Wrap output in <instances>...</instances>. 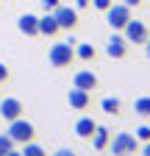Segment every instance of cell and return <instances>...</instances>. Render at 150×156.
Returning <instances> with one entry per match:
<instances>
[{
  "mask_svg": "<svg viewBox=\"0 0 150 156\" xmlns=\"http://www.w3.org/2000/svg\"><path fill=\"white\" fill-rule=\"evenodd\" d=\"M97 84H100V78H97V73H92V70H78V73H75V78H72V87L86 89V92H92Z\"/></svg>",
  "mask_w": 150,
  "mask_h": 156,
  "instance_id": "obj_10",
  "label": "cell"
},
{
  "mask_svg": "<svg viewBox=\"0 0 150 156\" xmlns=\"http://www.w3.org/2000/svg\"><path fill=\"white\" fill-rule=\"evenodd\" d=\"M100 109L106 112V114H120L122 112V103H120V98H103V101H100Z\"/></svg>",
  "mask_w": 150,
  "mask_h": 156,
  "instance_id": "obj_17",
  "label": "cell"
},
{
  "mask_svg": "<svg viewBox=\"0 0 150 156\" xmlns=\"http://www.w3.org/2000/svg\"><path fill=\"white\" fill-rule=\"evenodd\" d=\"M17 28H20V34H25V36H39V17L36 14H22L20 20H17Z\"/></svg>",
  "mask_w": 150,
  "mask_h": 156,
  "instance_id": "obj_11",
  "label": "cell"
},
{
  "mask_svg": "<svg viewBox=\"0 0 150 156\" xmlns=\"http://www.w3.org/2000/svg\"><path fill=\"white\" fill-rule=\"evenodd\" d=\"M147 25L142 23V20H134L131 17L128 23H125V28H122V36L128 39V45H145V39H147Z\"/></svg>",
  "mask_w": 150,
  "mask_h": 156,
  "instance_id": "obj_6",
  "label": "cell"
},
{
  "mask_svg": "<svg viewBox=\"0 0 150 156\" xmlns=\"http://www.w3.org/2000/svg\"><path fill=\"white\" fill-rule=\"evenodd\" d=\"M136 140L139 142H150V126H139L136 128Z\"/></svg>",
  "mask_w": 150,
  "mask_h": 156,
  "instance_id": "obj_20",
  "label": "cell"
},
{
  "mask_svg": "<svg viewBox=\"0 0 150 156\" xmlns=\"http://www.w3.org/2000/svg\"><path fill=\"white\" fill-rule=\"evenodd\" d=\"M134 112L139 117H145V120H150V95H139L134 101Z\"/></svg>",
  "mask_w": 150,
  "mask_h": 156,
  "instance_id": "obj_16",
  "label": "cell"
},
{
  "mask_svg": "<svg viewBox=\"0 0 150 156\" xmlns=\"http://www.w3.org/2000/svg\"><path fill=\"white\" fill-rule=\"evenodd\" d=\"M9 151H14V140L9 134H0V156H6Z\"/></svg>",
  "mask_w": 150,
  "mask_h": 156,
  "instance_id": "obj_19",
  "label": "cell"
},
{
  "mask_svg": "<svg viewBox=\"0 0 150 156\" xmlns=\"http://www.w3.org/2000/svg\"><path fill=\"white\" fill-rule=\"evenodd\" d=\"M53 17H56V23H59L61 31H75L81 23V17H78V9H72V6H56L53 9Z\"/></svg>",
  "mask_w": 150,
  "mask_h": 156,
  "instance_id": "obj_4",
  "label": "cell"
},
{
  "mask_svg": "<svg viewBox=\"0 0 150 156\" xmlns=\"http://www.w3.org/2000/svg\"><path fill=\"white\" fill-rule=\"evenodd\" d=\"M67 103H70V109H78V112H84V109H89V103H92V92L72 87V89L67 92Z\"/></svg>",
  "mask_w": 150,
  "mask_h": 156,
  "instance_id": "obj_9",
  "label": "cell"
},
{
  "mask_svg": "<svg viewBox=\"0 0 150 156\" xmlns=\"http://www.w3.org/2000/svg\"><path fill=\"white\" fill-rule=\"evenodd\" d=\"M22 112H25V106H22L20 98H3V103H0V117H3L6 123L22 117Z\"/></svg>",
  "mask_w": 150,
  "mask_h": 156,
  "instance_id": "obj_8",
  "label": "cell"
},
{
  "mask_svg": "<svg viewBox=\"0 0 150 156\" xmlns=\"http://www.w3.org/2000/svg\"><path fill=\"white\" fill-rule=\"evenodd\" d=\"M128 39L122 36V31H114L108 39H106V56L108 58H125L128 56Z\"/></svg>",
  "mask_w": 150,
  "mask_h": 156,
  "instance_id": "obj_7",
  "label": "cell"
},
{
  "mask_svg": "<svg viewBox=\"0 0 150 156\" xmlns=\"http://www.w3.org/2000/svg\"><path fill=\"white\" fill-rule=\"evenodd\" d=\"M9 75H11V73H9V67L0 62V84H6V81H9Z\"/></svg>",
  "mask_w": 150,
  "mask_h": 156,
  "instance_id": "obj_22",
  "label": "cell"
},
{
  "mask_svg": "<svg viewBox=\"0 0 150 156\" xmlns=\"http://www.w3.org/2000/svg\"><path fill=\"white\" fill-rule=\"evenodd\" d=\"M53 156H75V151H70V148H61V151H56Z\"/></svg>",
  "mask_w": 150,
  "mask_h": 156,
  "instance_id": "obj_24",
  "label": "cell"
},
{
  "mask_svg": "<svg viewBox=\"0 0 150 156\" xmlns=\"http://www.w3.org/2000/svg\"><path fill=\"white\" fill-rule=\"evenodd\" d=\"M108 140H111V128H106V126H95V131H92V136H89V142H92L95 151H106Z\"/></svg>",
  "mask_w": 150,
  "mask_h": 156,
  "instance_id": "obj_12",
  "label": "cell"
},
{
  "mask_svg": "<svg viewBox=\"0 0 150 156\" xmlns=\"http://www.w3.org/2000/svg\"><path fill=\"white\" fill-rule=\"evenodd\" d=\"M114 0H92V9H97V11H106Z\"/></svg>",
  "mask_w": 150,
  "mask_h": 156,
  "instance_id": "obj_21",
  "label": "cell"
},
{
  "mask_svg": "<svg viewBox=\"0 0 150 156\" xmlns=\"http://www.w3.org/2000/svg\"><path fill=\"white\" fill-rule=\"evenodd\" d=\"M142 48H145V53H147V58H150V34H147V39H145V45H142Z\"/></svg>",
  "mask_w": 150,
  "mask_h": 156,
  "instance_id": "obj_27",
  "label": "cell"
},
{
  "mask_svg": "<svg viewBox=\"0 0 150 156\" xmlns=\"http://www.w3.org/2000/svg\"><path fill=\"white\" fill-rule=\"evenodd\" d=\"M142 156H150V142H142Z\"/></svg>",
  "mask_w": 150,
  "mask_h": 156,
  "instance_id": "obj_28",
  "label": "cell"
},
{
  "mask_svg": "<svg viewBox=\"0 0 150 156\" xmlns=\"http://www.w3.org/2000/svg\"><path fill=\"white\" fill-rule=\"evenodd\" d=\"M103 14H106V23L111 25V31H122L125 23L131 20V9H128L125 3H120V6H117V3H111Z\"/></svg>",
  "mask_w": 150,
  "mask_h": 156,
  "instance_id": "obj_5",
  "label": "cell"
},
{
  "mask_svg": "<svg viewBox=\"0 0 150 156\" xmlns=\"http://www.w3.org/2000/svg\"><path fill=\"white\" fill-rule=\"evenodd\" d=\"M122 3H125L128 9H139V6H142V0H122Z\"/></svg>",
  "mask_w": 150,
  "mask_h": 156,
  "instance_id": "obj_25",
  "label": "cell"
},
{
  "mask_svg": "<svg viewBox=\"0 0 150 156\" xmlns=\"http://www.w3.org/2000/svg\"><path fill=\"white\" fill-rule=\"evenodd\" d=\"M22 156H47V151L31 140V142H25V145H22Z\"/></svg>",
  "mask_w": 150,
  "mask_h": 156,
  "instance_id": "obj_18",
  "label": "cell"
},
{
  "mask_svg": "<svg viewBox=\"0 0 150 156\" xmlns=\"http://www.w3.org/2000/svg\"><path fill=\"white\" fill-rule=\"evenodd\" d=\"M106 151H111L114 156H134L139 151V140L131 131H120V134H114L108 140V148Z\"/></svg>",
  "mask_w": 150,
  "mask_h": 156,
  "instance_id": "obj_2",
  "label": "cell"
},
{
  "mask_svg": "<svg viewBox=\"0 0 150 156\" xmlns=\"http://www.w3.org/2000/svg\"><path fill=\"white\" fill-rule=\"evenodd\" d=\"M97 58V48L92 42H78L75 45V62H95Z\"/></svg>",
  "mask_w": 150,
  "mask_h": 156,
  "instance_id": "obj_14",
  "label": "cell"
},
{
  "mask_svg": "<svg viewBox=\"0 0 150 156\" xmlns=\"http://www.w3.org/2000/svg\"><path fill=\"white\" fill-rule=\"evenodd\" d=\"M47 62L56 70H64V67L75 64V39L70 36L67 42H53L50 50H47Z\"/></svg>",
  "mask_w": 150,
  "mask_h": 156,
  "instance_id": "obj_1",
  "label": "cell"
},
{
  "mask_svg": "<svg viewBox=\"0 0 150 156\" xmlns=\"http://www.w3.org/2000/svg\"><path fill=\"white\" fill-rule=\"evenodd\" d=\"M61 28H59V23H56V17H53V11H47L45 17H39V34L42 36H56Z\"/></svg>",
  "mask_w": 150,
  "mask_h": 156,
  "instance_id": "obj_15",
  "label": "cell"
},
{
  "mask_svg": "<svg viewBox=\"0 0 150 156\" xmlns=\"http://www.w3.org/2000/svg\"><path fill=\"white\" fill-rule=\"evenodd\" d=\"M6 134L14 140V145H25V142H31L33 136H36V128H33V123L25 120V117H17V120L9 123V131Z\"/></svg>",
  "mask_w": 150,
  "mask_h": 156,
  "instance_id": "obj_3",
  "label": "cell"
},
{
  "mask_svg": "<svg viewBox=\"0 0 150 156\" xmlns=\"http://www.w3.org/2000/svg\"><path fill=\"white\" fill-rule=\"evenodd\" d=\"M39 3H42V9H45V11H53L56 6H59V0H39Z\"/></svg>",
  "mask_w": 150,
  "mask_h": 156,
  "instance_id": "obj_23",
  "label": "cell"
},
{
  "mask_svg": "<svg viewBox=\"0 0 150 156\" xmlns=\"http://www.w3.org/2000/svg\"><path fill=\"white\" fill-rule=\"evenodd\" d=\"M75 6L78 9H92V0H75Z\"/></svg>",
  "mask_w": 150,
  "mask_h": 156,
  "instance_id": "obj_26",
  "label": "cell"
},
{
  "mask_svg": "<svg viewBox=\"0 0 150 156\" xmlns=\"http://www.w3.org/2000/svg\"><path fill=\"white\" fill-rule=\"evenodd\" d=\"M6 156H22V151H9Z\"/></svg>",
  "mask_w": 150,
  "mask_h": 156,
  "instance_id": "obj_29",
  "label": "cell"
},
{
  "mask_svg": "<svg viewBox=\"0 0 150 156\" xmlns=\"http://www.w3.org/2000/svg\"><path fill=\"white\" fill-rule=\"evenodd\" d=\"M95 120H92V117H78V120H75V126H72V131H75V136H78V140H89L92 136V131H95Z\"/></svg>",
  "mask_w": 150,
  "mask_h": 156,
  "instance_id": "obj_13",
  "label": "cell"
}]
</instances>
